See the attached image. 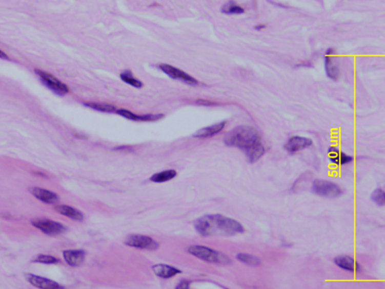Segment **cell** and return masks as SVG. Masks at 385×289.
I'll return each mask as SVG.
<instances>
[{
	"label": "cell",
	"mask_w": 385,
	"mask_h": 289,
	"mask_svg": "<svg viewBox=\"0 0 385 289\" xmlns=\"http://www.w3.org/2000/svg\"><path fill=\"white\" fill-rule=\"evenodd\" d=\"M176 171L174 170H167L156 173L151 177V181L154 183H164L173 179L176 176Z\"/></svg>",
	"instance_id": "22"
},
{
	"label": "cell",
	"mask_w": 385,
	"mask_h": 289,
	"mask_svg": "<svg viewBox=\"0 0 385 289\" xmlns=\"http://www.w3.org/2000/svg\"><path fill=\"white\" fill-rule=\"evenodd\" d=\"M266 27H267V26L265 25V24H257V25L254 27V30H256V31H262V30H264V29H266Z\"/></svg>",
	"instance_id": "28"
},
{
	"label": "cell",
	"mask_w": 385,
	"mask_h": 289,
	"mask_svg": "<svg viewBox=\"0 0 385 289\" xmlns=\"http://www.w3.org/2000/svg\"><path fill=\"white\" fill-rule=\"evenodd\" d=\"M0 59H5V60H9V59H9V56H8L6 53L3 52L2 50H0Z\"/></svg>",
	"instance_id": "29"
},
{
	"label": "cell",
	"mask_w": 385,
	"mask_h": 289,
	"mask_svg": "<svg viewBox=\"0 0 385 289\" xmlns=\"http://www.w3.org/2000/svg\"><path fill=\"white\" fill-rule=\"evenodd\" d=\"M29 191L33 196L46 204H56L59 201V197L54 192L42 188L31 187Z\"/></svg>",
	"instance_id": "15"
},
{
	"label": "cell",
	"mask_w": 385,
	"mask_h": 289,
	"mask_svg": "<svg viewBox=\"0 0 385 289\" xmlns=\"http://www.w3.org/2000/svg\"><path fill=\"white\" fill-rule=\"evenodd\" d=\"M221 12L227 15H239L244 14L245 9L235 2L230 1L224 5Z\"/></svg>",
	"instance_id": "21"
},
{
	"label": "cell",
	"mask_w": 385,
	"mask_h": 289,
	"mask_svg": "<svg viewBox=\"0 0 385 289\" xmlns=\"http://www.w3.org/2000/svg\"><path fill=\"white\" fill-rule=\"evenodd\" d=\"M371 200L378 206H384L385 204L384 192L382 189H375L371 194Z\"/></svg>",
	"instance_id": "25"
},
{
	"label": "cell",
	"mask_w": 385,
	"mask_h": 289,
	"mask_svg": "<svg viewBox=\"0 0 385 289\" xmlns=\"http://www.w3.org/2000/svg\"><path fill=\"white\" fill-rule=\"evenodd\" d=\"M35 262L43 263V264H56L57 259L51 255H39L35 260Z\"/></svg>",
	"instance_id": "26"
},
{
	"label": "cell",
	"mask_w": 385,
	"mask_h": 289,
	"mask_svg": "<svg viewBox=\"0 0 385 289\" xmlns=\"http://www.w3.org/2000/svg\"><path fill=\"white\" fill-rule=\"evenodd\" d=\"M32 224L48 235H57L66 230V228L60 223L50 219H35L32 221Z\"/></svg>",
	"instance_id": "9"
},
{
	"label": "cell",
	"mask_w": 385,
	"mask_h": 289,
	"mask_svg": "<svg viewBox=\"0 0 385 289\" xmlns=\"http://www.w3.org/2000/svg\"><path fill=\"white\" fill-rule=\"evenodd\" d=\"M120 77L122 81L127 83V84H130V86H133V87L141 88L143 86V82L134 78L133 74L130 71H125V72H122L120 74Z\"/></svg>",
	"instance_id": "23"
},
{
	"label": "cell",
	"mask_w": 385,
	"mask_h": 289,
	"mask_svg": "<svg viewBox=\"0 0 385 289\" xmlns=\"http://www.w3.org/2000/svg\"><path fill=\"white\" fill-rule=\"evenodd\" d=\"M334 263L336 266L348 272L357 274L362 271L360 264L353 257L349 255H338L335 257Z\"/></svg>",
	"instance_id": "11"
},
{
	"label": "cell",
	"mask_w": 385,
	"mask_h": 289,
	"mask_svg": "<svg viewBox=\"0 0 385 289\" xmlns=\"http://www.w3.org/2000/svg\"><path fill=\"white\" fill-rule=\"evenodd\" d=\"M195 229L204 237H231L242 234L245 228L237 220L221 214H209L195 221Z\"/></svg>",
	"instance_id": "2"
},
{
	"label": "cell",
	"mask_w": 385,
	"mask_h": 289,
	"mask_svg": "<svg viewBox=\"0 0 385 289\" xmlns=\"http://www.w3.org/2000/svg\"><path fill=\"white\" fill-rule=\"evenodd\" d=\"M197 103L199 104H201V105H206V106H211V105H215L216 103L213 102H211V101H207V100H199L197 102Z\"/></svg>",
	"instance_id": "27"
},
{
	"label": "cell",
	"mask_w": 385,
	"mask_h": 289,
	"mask_svg": "<svg viewBox=\"0 0 385 289\" xmlns=\"http://www.w3.org/2000/svg\"><path fill=\"white\" fill-rule=\"evenodd\" d=\"M336 52L334 48H330L327 50L325 57V70L327 76L332 81H338L340 77L339 63L335 57Z\"/></svg>",
	"instance_id": "7"
},
{
	"label": "cell",
	"mask_w": 385,
	"mask_h": 289,
	"mask_svg": "<svg viewBox=\"0 0 385 289\" xmlns=\"http://www.w3.org/2000/svg\"><path fill=\"white\" fill-rule=\"evenodd\" d=\"M227 121H222L220 123H215L212 126H207L198 130L193 134V137L197 139H207V138L213 137L216 135L220 133L226 126Z\"/></svg>",
	"instance_id": "13"
},
{
	"label": "cell",
	"mask_w": 385,
	"mask_h": 289,
	"mask_svg": "<svg viewBox=\"0 0 385 289\" xmlns=\"http://www.w3.org/2000/svg\"><path fill=\"white\" fill-rule=\"evenodd\" d=\"M64 257L69 265L78 266L85 261V253L82 250H67L64 252Z\"/></svg>",
	"instance_id": "17"
},
{
	"label": "cell",
	"mask_w": 385,
	"mask_h": 289,
	"mask_svg": "<svg viewBox=\"0 0 385 289\" xmlns=\"http://www.w3.org/2000/svg\"><path fill=\"white\" fill-rule=\"evenodd\" d=\"M159 69L172 79L178 80V81L191 85V86H197L198 83H199L196 78L188 75L187 72H184V71L179 70L176 67L169 65V64H159Z\"/></svg>",
	"instance_id": "6"
},
{
	"label": "cell",
	"mask_w": 385,
	"mask_h": 289,
	"mask_svg": "<svg viewBox=\"0 0 385 289\" xmlns=\"http://www.w3.org/2000/svg\"><path fill=\"white\" fill-rule=\"evenodd\" d=\"M86 107L97 112H106V113H111L116 110L115 107L112 104L106 103H99V102H88L85 103Z\"/></svg>",
	"instance_id": "24"
},
{
	"label": "cell",
	"mask_w": 385,
	"mask_h": 289,
	"mask_svg": "<svg viewBox=\"0 0 385 289\" xmlns=\"http://www.w3.org/2000/svg\"><path fill=\"white\" fill-rule=\"evenodd\" d=\"M125 243L130 247L143 250H155L159 247V244L155 240L140 234L129 235L126 239Z\"/></svg>",
	"instance_id": "8"
},
{
	"label": "cell",
	"mask_w": 385,
	"mask_h": 289,
	"mask_svg": "<svg viewBox=\"0 0 385 289\" xmlns=\"http://www.w3.org/2000/svg\"><path fill=\"white\" fill-rule=\"evenodd\" d=\"M188 250L190 254L212 264L227 265L232 262L231 259L226 255L204 246H191Z\"/></svg>",
	"instance_id": "3"
},
{
	"label": "cell",
	"mask_w": 385,
	"mask_h": 289,
	"mask_svg": "<svg viewBox=\"0 0 385 289\" xmlns=\"http://www.w3.org/2000/svg\"><path fill=\"white\" fill-rule=\"evenodd\" d=\"M312 192L320 197L334 198L342 195V189L337 184L327 180L316 179L312 183Z\"/></svg>",
	"instance_id": "5"
},
{
	"label": "cell",
	"mask_w": 385,
	"mask_h": 289,
	"mask_svg": "<svg viewBox=\"0 0 385 289\" xmlns=\"http://www.w3.org/2000/svg\"><path fill=\"white\" fill-rule=\"evenodd\" d=\"M224 141L228 147L242 151L251 163L258 161L266 152L260 133L251 126H236L227 133Z\"/></svg>",
	"instance_id": "1"
},
{
	"label": "cell",
	"mask_w": 385,
	"mask_h": 289,
	"mask_svg": "<svg viewBox=\"0 0 385 289\" xmlns=\"http://www.w3.org/2000/svg\"><path fill=\"white\" fill-rule=\"evenodd\" d=\"M35 72L42 83L54 94L64 96L69 92L68 86L51 73L40 70H35Z\"/></svg>",
	"instance_id": "4"
},
{
	"label": "cell",
	"mask_w": 385,
	"mask_h": 289,
	"mask_svg": "<svg viewBox=\"0 0 385 289\" xmlns=\"http://www.w3.org/2000/svg\"><path fill=\"white\" fill-rule=\"evenodd\" d=\"M117 113L121 117H125L127 120H133V121H157L160 120L164 117V115L158 114V115H138L130 110L126 109H119L117 110Z\"/></svg>",
	"instance_id": "14"
},
{
	"label": "cell",
	"mask_w": 385,
	"mask_h": 289,
	"mask_svg": "<svg viewBox=\"0 0 385 289\" xmlns=\"http://www.w3.org/2000/svg\"><path fill=\"white\" fill-rule=\"evenodd\" d=\"M26 278L27 280L30 282V284L36 288H59L60 285L57 282L51 280V279H46L38 276L33 275V274H26Z\"/></svg>",
	"instance_id": "16"
},
{
	"label": "cell",
	"mask_w": 385,
	"mask_h": 289,
	"mask_svg": "<svg viewBox=\"0 0 385 289\" xmlns=\"http://www.w3.org/2000/svg\"><path fill=\"white\" fill-rule=\"evenodd\" d=\"M153 271L156 275L161 278L172 277L181 272L179 270L167 264H156L153 266Z\"/></svg>",
	"instance_id": "19"
},
{
	"label": "cell",
	"mask_w": 385,
	"mask_h": 289,
	"mask_svg": "<svg viewBox=\"0 0 385 289\" xmlns=\"http://www.w3.org/2000/svg\"><path fill=\"white\" fill-rule=\"evenodd\" d=\"M238 261L246 265L259 266L261 264V260L259 257L249 254V253H240L236 255Z\"/></svg>",
	"instance_id": "20"
},
{
	"label": "cell",
	"mask_w": 385,
	"mask_h": 289,
	"mask_svg": "<svg viewBox=\"0 0 385 289\" xmlns=\"http://www.w3.org/2000/svg\"><path fill=\"white\" fill-rule=\"evenodd\" d=\"M56 211L61 215L67 216L77 221H82L84 219V214L77 209L67 206V205H58L55 208Z\"/></svg>",
	"instance_id": "18"
},
{
	"label": "cell",
	"mask_w": 385,
	"mask_h": 289,
	"mask_svg": "<svg viewBox=\"0 0 385 289\" xmlns=\"http://www.w3.org/2000/svg\"><path fill=\"white\" fill-rule=\"evenodd\" d=\"M328 157L331 163L336 165H348V164L351 163L354 160L352 155H348L341 152L336 147H330L328 149Z\"/></svg>",
	"instance_id": "12"
},
{
	"label": "cell",
	"mask_w": 385,
	"mask_h": 289,
	"mask_svg": "<svg viewBox=\"0 0 385 289\" xmlns=\"http://www.w3.org/2000/svg\"><path fill=\"white\" fill-rule=\"evenodd\" d=\"M313 144V141L309 138L303 136H295L290 138L285 143V150L290 153H295L305 149L309 148Z\"/></svg>",
	"instance_id": "10"
}]
</instances>
